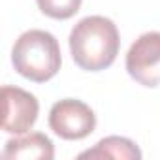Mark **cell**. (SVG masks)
I'll list each match as a JSON object with an SVG mask.
<instances>
[{
	"label": "cell",
	"mask_w": 160,
	"mask_h": 160,
	"mask_svg": "<svg viewBox=\"0 0 160 160\" xmlns=\"http://www.w3.org/2000/svg\"><path fill=\"white\" fill-rule=\"evenodd\" d=\"M38 100L19 87H2V128L8 134H27L38 119Z\"/></svg>",
	"instance_id": "cell-5"
},
{
	"label": "cell",
	"mask_w": 160,
	"mask_h": 160,
	"mask_svg": "<svg viewBox=\"0 0 160 160\" xmlns=\"http://www.w3.org/2000/svg\"><path fill=\"white\" fill-rule=\"evenodd\" d=\"M119 30L115 23L102 15L81 19L70 32V51L75 64L87 72L109 68L119 53Z\"/></svg>",
	"instance_id": "cell-1"
},
{
	"label": "cell",
	"mask_w": 160,
	"mask_h": 160,
	"mask_svg": "<svg viewBox=\"0 0 160 160\" xmlns=\"http://www.w3.org/2000/svg\"><path fill=\"white\" fill-rule=\"evenodd\" d=\"M53 141L40 132L10 139L2 151V158L6 160H53Z\"/></svg>",
	"instance_id": "cell-6"
},
{
	"label": "cell",
	"mask_w": 160,
	"mask_h": 160,
	"mask_svg": "<svg viewBox=\"0 0 160 160\" xmlns=\"http://www.w3.org/2000/svg\"><path fill=\"white\" fill-rule=\"evenodd\" d=\"M126 70L143 87L160 85V32H145L130 45Z\"/></svg>",
	"instance_id": "cell-4"
},
{
	"label": "cell",
	"mask_w": 160,
	"mask_h": 160,
	"mask_svg": "<svg viewBox=\"0 0 160 160\" xmlns=\"http://www.w3.org/2000/svg\"><path fill=\"white\" fill-rule=\"evenodd\" d=\"M79 158H115V160H139L141 151L134 141L119 136H109L96 143L94 149H89L79 154Z\"/></svg>",
	"instance_id": "cell-7"
},
{
	"label": "cell",
	"mask_w": 160,
	"mask_h": 160,
	"mask_svg": "<svg viewBox=\"0 0 160 160\" xmlns=\"http://www.w3.org/2000/svg\"><path fill=\"white\" fill-rule=\"evenodd\" d=\"M49 126L62 139H83L94 132L96 115L85 102L66 98L51 108Z\"/></svg>",
	"instance_id": "cell-3"
},
{
	"label": "cell",
	"mask_w": 160,
	"mask_h": 160,
	"mask_svg": "<svg viewBox=\"0 0 160 160\" xmlns=\"http://www.w3.org/2000/svg\"><path fill=\"white\" fill-rule=\"evenodd\" d=\"M36 2L42 13L60 21L73 17L81 8V0H36Z\"/></svg>",
	"instance_id": "cell-8"
},
{
	"label": "cell",
	"mask_w": 160,
	"mask_h": 160,
	"mask_svg": "<svg viewBox=\"0 0 160 160\" xmlns=\"http://www.w3.org/2000/svg\"><path fill=\"white\" fill-rule=\"evenodd\" d=\"M15 70L36 83L49 81L60 70V47L57 38L45 30H27L12 51Z\"/></svg>",
	"instance_id": "cell-2"
}]
</instances>
